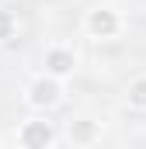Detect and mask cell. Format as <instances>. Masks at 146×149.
I'll list each match as a JSON object with an SVG mask.
<instances>
[{
    "label": "cell",
    "mask_w": 146,
    "mask_h": 149,
    "mask_svg": "<svg viewBox=\"0 0 146 149\" xmlns=\"http://www.w3.org/2000/svg\"><path fill=\"white\" fill-rule=\"evenodd\" d=\"M14 31H18V17H14L11 10H4V7H0V45H4V42H11Z\"/></svg>",
    "instance_id": "52a82bcc"
},
{
    "label": "cell",
    "mask_w": 146,
    "mask_h": 149,
    "mask_svg": "<svg viewBox=\"0 0 146 149\" xmlns=\"http://www.w3.org/2000/svg\"><path fill=\"white\" fill-rule=\"evenodd\" d=\"M59 101H63V80H56L49 73L32 76V83L25 87V104L35 111H52Z\"/></svg>",
    "instance_id": "7a4b0ae2"
},
{
    "label": "cell",
    "mask_w": 146,
    "mask_h": 149,
    "mask_svg": "<svg viewBox=\"0 0 146 149\" xmlns=\"http://www.w3.org/2000/svg\"><path fill=\"white\" fill-rule=\"evenodd\" d=\"M77 52H73L70 45H49L45 49V56H42V73H49V76H56V80H70L73 73H77Z\"/></svg>",
    "instance_id": "277c9868"
},
{
    "label": "cell",
    "mask_w": 146,
    "mask_h": 149,
    "mask_svg": "<svg viewBox=\"0 0 146 149\" xmlns=\"http://www.w3.org/2000/svg\"><path fill=\"white\" fill-rule=\"evenodd\" d=\"M125 104L132 111H146V76H132L125 87Z\"/></svg>",
    "instance_id": "8992f818"
},
{
    "label": "cell",
    "mask_w": 146,
    "mask_h": 149,
    "mask_svg": "<svg viewBox=\"0 0 146 149\" xmlns=\"http://www.w3.org/2000/svg\"><path fill=\"white\" fill-rule=\"evenodd\" d=\"M18 146L21 149H52L56 146V125L45 114H32L18 125Z\"/></svg>",
    "instance_id": "3957f363"
},
{
    "label": "cell",
    "mask_w": 146,
    "mask_h": 149,
    "mask_svg": "<svg viewBox=\"0 0 146 149\" xmlns=\"http://www.w3.org/2000/svg\"><path fill=\"white\" fill-rule=\"evenodd\" d=\"M101 121L98 118H91V114H77V118H70L66 121V139H70V146L77 149H91L101 142Z\"/></svg>",
    "instance_id": "5b68a950"
},
{
    "label": "cell",
    "mask_w": 146,
    "mask_h": 149,
    "mask_svg": "<svg viewBox=\"0 0 146 149\" xmlns=\"http://www.w3.org/2000/svg\"><path fill=\"white\" fill-rule=\"evenodd\" d=\"M80 28H84V35L94 38V42H111V38L122 35L125 21H122V14H118L115 7H108V3H98V7H91V10L84 14Z\"/></svg>",
    "instance_id": "6da1fadb"
}]
</instances>
